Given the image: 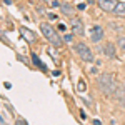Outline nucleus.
<instances>
[{"label":"nucleus","mask_w":125,"mask_h":125,"mask_svg":"<svg viewBox=\"0 0 125 125\" xmlns=\"http://www.w3.org/2000/svg\"><path fill=\"white\" fill-rule=\"evenodd\" d=\"M98 87L105 95H112L117 90V80L112 73H102L98 77Z\"/></svg>","instance_id":"1"},{"label":"nucleus","mask_w":125,"mask_h":125,"mask_svg":"<svg viewBox=\"0 0 125 125\" xmlns=\"http://www.w3.org/2000/svg\"><path fill=\"white\" fill-rule=\"evenodd\" d=\"M40 30H42V33L47 37V40L53 45V47H60V45H62V39L58 37L57 32L52 29L48 23H45V22H43V23H40Z\"/></svg>","instance_id":"2"},{"label":"nucleus","mask_w":125,"mask_h":125,"mask_svg":"<svg viewBox=\"0 0 125 125\" xmlns=\"http://www.w3.org/2000/svg\"><path fill=\"white\" fill-rule=\"evenodd\" d=\"M75 52H77V55L83 62H94V53H92V50L87 47V43L83 42H78L77 45H75Z\"/></svg>","instance_id":"3"},{"label":"nucleus","mask_w":125,"mask_h":125,"mask_svg":"<svg viewBox=\"0 0 125 125\" xmlns=\"http://www.w3.org/2000/svg\"><path fill=\"white\" fill-rule=\"evenodd\" d=\"M90 37H92V42L98 43L100 40L104 39V29H102L100 25H94V27L90 29Z\"/></svg>","instance_id":"4"},{"label":"nucleus","mask_w":125,"mask_h":125,"mask_svg":"<svg viewBox=\"0 0 125 125\" xmlns=\"http://www.w3.org/2000/svg\"><path fill=\"white\" fill-rule=\"evenodd\" d=\"M97 3L100 5V9L105 12H114V9L117 7V0H97Z\"/></svg>","instance_id":"5"},{"label":"nucleus","mask_w":125,"mask_h":125,"mask_svg":"<svg viewBox=\"0 0 125 125\" xmlns=\"http://www.w3.org/2000/svg\"><path fill=\"white\" fill-rule=\"evenodd\" d=\"M72 32L77 33V35H83L85 30H83V22L80 19H72Z\"/></svg>","instance_id":"6"},{"label":"nucleus","mask_w":125,"mask_h":125,"mask_svg":"<svg viewBox=\"0 0 125 125\" xmlns=\"http://www.w3.org/2000/svg\"><path fill=\"white\" fill-rule=\"evenodd\" d=\"M20 33L23 35V39L25 40H29V42H35L37 40V37H35V33L33 32H30L27 27H20Z\"/></svg>","instance_id":"7"},{"label":"nucleus","mask_w":125,"mask_h":125,"mask_svg":"<svg viewBox=\"0 0 125 125\" xmlns=\"http://www.w3.org/2000/svg\"><path fill=\"white\" fill-rule=\"evenodd\" d=\"M104 52H105V55L108 58H115V48H114V43H105V47H104Z\"/></svg>","instance_id":"8"},{"label":"nucleus","mask_w":125,"mask_h":125,"mask_svg":"<svg viewBox=\"0 0 125 125\" xmlns=\"http://www.w3.org/2000/svg\"><path fill=\"white\" fill-rule=\"evenodd\" d=\"M114 13L117 17H125V2H118L117 7L114 9Z\"/></svg>","instance_id":"9"},{"label":"nucleus","mask_w":125,"mask_h":125,"mask_svg":"<svg viewBox=\"0 0 125 125\" xmlns=\"http://www.w3.org/2000/svg\"><path fill=\"white\" fill-rule=\"evenodd\" d=\"M60 10H62V13H63L65 17H72V13H73V9H72L68 3H62V5H60Z\"/></svg>","instance_id":"10"},{"label":"nucleus","mask_w":125,"mask_h":125,"mask_svg":"<svg viewBox=\"0 0 125 125\" xmlns=\"http://www.w3.org/2000/svg\"><path fill=\"white\" fill-rule=\"evenodd\" d=\"M32 60H33V62H35V63H37V65H39V67L42 68V70H45V65H43V63H42V60H40V58L37 57V55H35V53H32Z\"/></svg>","instance_id":"11"},{"label":"nucleus","mask_w":125,"mask_h":125,"mask_svg":"<svg viewBox=\"0 0 125 125\" xmlns=\"http://www.w3.org/2000/svg\"><path fill=\"white\" fill-rule=\"evenodd\" d=\"M117 43H118L120 50H124V52H125V37H120V39L117 40Z\"/></svg>","instance_id":"12"},{"label":"nucleus","mask_w":125,"mask_h":125,"mask_svg":"<svg viewBox=\"0 0 125 125\" xmlns=\"http://www.w3.org/2000/svg\"><path fill=\"white\" fill-rule=\"evenodd\" d=\"M15 125H27V122H25L23 118H17V122H15Z\"/></svg>","instance_id":"13"},{"label":"nucleus","mask_w":125,"mask_h":125,"mask_svg":"<svg viewBox=\"0 0 125 125\" xmlns=\"http://www.w3.org/2000/svg\"><path fill=\"white\" fill-rule=\"evenodd\" d=\"M72 39H73V37H72L70 33H67V35L63 37V40H65V42H72Z\"/></svg>","instance_id":"14"},{"label":"nucleus","mask_w":125,"mask_h":125,"mask_svg":"<svg viewBox=\"0 0 125 125\" xmlns=\"http://www.w3.org/2000/svg\"><path fill=\"white\" fill-rule=\"evenodd\" d=\"M58 30H60V32H63V30H65V25H63V23H60V25H58Z\"/></svg>","instance_id":"15"},{"label":"nucleus","mask_w":125,"mask_h":125,"mask_svg":"<svg viewBox=\"0 0 125 125\" xmlns=\"http://www.w3.org/2000/svg\"><path fill=\"white\" fill-rule=\"evenodd\" d=\"M83 88H85V85H83V82H80V83H78V90H83Z\"/></svg>","instance_id":"16"},{"label":"nucleus","mask_w":125,"mask_h":125,"mask_svg":"<svg viewBox=\"0 0 125 125\" xmlns=\"http://www.w3.org/2000/svg\"><path fill=\"white\" fill-rule=\"evenodd\" d=\"M78 10H85V3H80L78 5Z\"/></svg>","instance_id":"17"},{"label":"nucleus","mask_w":125,"mask_h":125,"mask_svg":"<svg viewBox=\"0 0 125 125\" xmlns=\"http://www.w3.org/2000/svg\"><path fill=\"white\" fill-rule=\"evenodd\" d=\"M42 2H45V0H42Z\"/></svg>","instance_id":"18"}]
</instances>
